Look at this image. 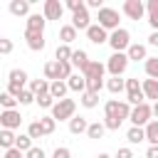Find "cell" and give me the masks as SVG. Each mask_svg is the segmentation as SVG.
<instances>
[{
	"mask_svg": "<svg viewBox=\"0 0 158 158\" xmlns=\"http://www.w3.org/2000/svg\"><path fill=\"white\" fill-rule=\"evenodd\" d=\"M146 141H148L151 146H158V121H156V118L146 126Z\"/></svg>",
	"mask_w": 158,
	"mask_h": 158,
	"instance_id": "cell-32",
	"label": "cell"
},
{
	"mask_svg": "<svg viewBox=\"0 0 158 158\" xmlns=\"http://www.w3.org/2000/svg\"><path fill=\"white\" fill-rule=\"evenodd\" d=\"M126 54H128L131 62H141V59L146 62V59H148V49H146V44H138V42H133V44L128 47Z\"/></svg>",
	"mask_w": 158,
	"mask_h": 158,
	"instance_id": "cell-18",
	"label": "cell"
},
{
	"mask_svg": "<svg viewBox=\"0 0 158 158\" xmlns=\"http://www.w3.org/2000/svg\"><path fill=\"white\" fill-rule=\"evenodd\" d=\"M72 25H74L77 30H84V32H86V30L91 27V17H89V10L84 7V10L74 12V15H72Z\"/></svg>",
	"mask_w": 158,
	"mask_h": 158,
	"instance_id": "cell-14",
	"label": "cell"
},
{
	"mask_svg": "<svg viewBox=\"0 0 158 158\" xmlns=\"http://www.w3.org/2000/svg\"><path fill=\"white\" fill-rule=\"evenodd\" d=\"M7 81H10V84H17V86L25 89V84H30V77H27L25 69H10V79H7Z\"/></svg>",
	"mask_w": 158,
	"mask_h": 158,
	"instance_id": "cell-26",
	"label": "cell"
},
{
	"mask_svg": "<svg viewBox=\"0 0 158 158\" xmlns=\"http://www.w3.org/2000/svg\"><path fill=\"white\" fill-rule=\"evenodd\" d=\"M91 64V59H89V54L84 52V49H74V57H72V67H77V72H81L84 74V69Z\"/></svg>",
	"mask_w": 158,
	"mask_h": 158,
	"instance_id": "cell-19",
	"label": "cell"
},
{
	"mask_svg": "<svg viewBox=\"0 0 158 158\" xmlns=\"http://www.w3.org/2000/svg\"><path fill=\"white\" fill-rule=\"evenodd\" d=\"M44 79L47 81H62V64L57 59H52V62L44 64Z\"/></svg>",
	"mask_w": 158,
	"mask_h": 158,
	"instance_id": "cell-15",
	"label": "cell"
},
{
	"mask_svg": "<svg viewBox=\"0 0 158 158\" xmlns=\"http://www.w3.org/2000/svg\"><path fill=\"white\" fill-rule=\"evenodd\" d=\"M52 158H72V153H69V148H67V146H57V148H54V153H52Z\"/></svg>",
	"mask_w": 158,
	"mask_h": 158,
	"instance_id": "cell-43",
	"label": "cell"
},
{
	"mask_svg": "<svg viewBox=\"0 0 158 158\" xmlns=\"http://www.w3.org/2000/svg\"><path fill=\"white\" fill-rule=\"evenodd\" d=\"M72 57H74V49L69 44H57V49H54V59L57 62H72Z\"/></svg>",
	"mask_w": 158,
	"mask_h": 158,
	"instance_id": "cell-28",
	"label": "cell"
},
{
	"mask_svg": "<svg viewBox=\"0 0 158 158\" xmlns=\"http://www.w3.org/2000/svg\"><path fill=\"white\" fill-rule=\"evenodd\" d=\"M141 86H143L146 99H151V101L156 104V101H158V79H143Z\"/></svg>",
	"mask_w": 158,
	"mask_h": 158,
	"instance_id": "cell-22",
	"label": "cell"
},
{
	"mask_svg": "<svg viewBox=\"0 0 158 158\" xmlns=\"http://www.w3.org/2000/svg\"><path fill=\"white\" fill-rule=\"evenodd\" d=\"M2 158H25V153H22L20 148H10V151L2 153Z\"/></svg>",
	"mask_w": 158,
	"mask_h": 158,
	"instance_id": "cell-45",
	"label": "cell"
},
{
	"mask_svg": "<svg viewBox=\"0 0 158 158\" xmlns=\"http://www.w3.org/2000/svg\"><path fill=\"white\" fill-rule=\"evenodd\" d=\"M89 7H94V10H101V7H106V5H104L101 0H86V10H89Z\"/></svg>",
	"mask_w": 158,
	"mask_h": 158,
	"instance_id": "cell-46",
	"label": "cell"
},
{
	"mask_svg": "<svg viewBox=\"0 0 158 158\" xmlns=\"http://www.w3.org/2000/svg\"><path fill=\"white\" fill-rule=\"evenodd\" d=\"M17 101H20V106H30V104H35V101H37V96H35L30 89H25V91L17 96Z\"/></svg>",
	"mask_w": 158,
	"mask_h": 158,
	"instance_id": "cell-40",
	"label": "cell"
},
{
	"mask_svg": "<svg viewBox=\"0 0 158 158\" xmlns=\"http://www.w3.org/2000/svg\"><path fill=\"white\" fill-rule=\"evenodd\" d=\"M106 89H109L111 94H121V91H126V79H121V77H109V79H106Z\"/></svg>",
	"mask_w": 158,
	"mask_h": 158,
	"instance_id": "cell-29",
	"label": "cell"
},
{
	"mask_svg": "<svg viewBox=\"0 0 158 158\" xmlns=\"http://www.w3.org/2000/svg\"><path fill=\"white\" fill-rule=\"evenodd\" d=\"M67 86H69V91H77V94H84L86 91V79H84V74H79V72H74L69 79H67Z\"/></svg>",
	"mask_w": 158,
	"mask_h": 158,
	"instance_id": "cell-16",
	"label": "cell"
},
{
	"mask_svg": "<svg viewBox=\"0 0 158 158\" xmlns=\"http://www.w3.org/2000/svg\"><path fill=\"white\" fill-rule=\"evenodd\" d=\"M116 158H133V151H131V148H118Z\"/></svg>",
	"mask_w": 158,
	"mask_h": 158,
	"instance_id": "cell-47",
	"label": "cell"
},
{
	"mask_svg": "<svg viewBox=\"0 0 158 158\" xmlns=\"http://www.w3.org/2000/svg\"><path fill=\"white\" fill-rule=\"evenodd\" d=\"M146 17H148V25L153 27V32H158V0L146 2Z\"/></svg>",
	"mask_w": 158,
	"mask_h": 158,
	"instance_id": "cell-21",
	"label": "cell"
},
{
	"mask_svg": "<svg viewBox=\"0 0 158 158\" xmlns=\"http://www.w3.org/2000/svg\"><path fill=\"white\" fill-rule=\"evenodd\" d=\"M96 158H111V156H109V153H99Z\"/></svg>",
	"mask_w": 158,
	"mask_h": 158,
	"instance_id": "cell-51",
	"label": "cell"
},
{
	"mask_svg": "<svg viewBox=\"0 0 158 158\" xmlns=\"http://www.w3.org/2000/svg\"><path fill=\"white\" fill-rule=\"evenodd\" d=\"M74 116H77V101L74 99H62L52 109V118L54 121H72Z\"/></svg>",
	"mask_w": 158,
	"mask_h": 158,
	"instance_id": "cell-4",
	"label": "cell"
},
{
	"mask_svg": "<svg viewBox=\"0 0 158 158\" xmlns=\"http://www.w3.org/2000/svg\"><path fill=\"white\" fill-rule=\"evenodd\" d=\"M121 10H123V15H126L128 20H141V17L146 15V2H143V0H126V2L121 5Z\"/></svg>",
	"mask_w": 158,
	"mask_h": 158,
	"instance_id": "cell-8",
	"label": "cell"
},
{
	"mask_svg": "<svg viewBox=\"0 0 158 158\" xmlns=\"http://www.w3.org/2000/svg\"><path fill=\"white\" fill-rule=\"evenodd\" d=\"M153 118H156V121H158V101H156V104H153Z\"/></svg>",
	"mask_w": 158,
	"mask_h": 158,
	"instance_id": "cell-50",
	"label": "cell"
},
{
	"mask_svg": "<svg viewBox=\"0 0 158 158\" xmlns=\"http://www.w3.org/2000/svg\"><path fill=\"white\" fill-rule=\"evenodd\" d=\"M143 67H146V77L148 79H158V57H148L143 62Z\"/></svg>",
	"mask_w": 158,
	"mask_h": 158,
	"instance_id": "cell-33",
	"label": "cell"
},
{
	"mask_svg": "<svg viewBox=\"0 0 158 158\" xmlns=\"http://www.w3.org/2000/svg\"><path fill=\"white\" fill-rule=\"evenodd\" d=\"M15 148H20L22 153H27V151H32L35 146H32V138H30L27 133H20V136H17V146H15Z\"/></svg>",
	"mask_w": 158,
	"mask_h": 158,
	"instance_id": "cell-39",
	"label": "cell"
},
{
	"mask_svg": "<svg viewBox=\"0 0 158 158\" xmlns=\"http://www.w3.org/2000/svg\"><path fill=\"white\" fill-rule=\"evenodd\" d=\"M104 133H106L104 121H94V123H89V131H86V136H89V138H101Z\"/></svg>",
	"mask_w": 158,
	"mask_h": 158,
	"instance_id": "cell-36",
	"label": "cell"
},
{
	"mask_svg": "<svg viewBox=\"0 0 158 158\" xmlns=\"http://www.w3.org/2000/svg\"><path fill=\"white\" fill-rule=\"evenodd\" d=\"M148 44H151V47H158V32H151V37H148Z\"/></svg>",
	"mask_w": 158,
	"mask_h": 158,
	"instance_id": "cell-49",
	"label": "cell"
},
{
	"mask_svg": "<svg viewBox=\"0 0 158 158\" xmlns=\"http://www.w3.org/2000/svg\"><path fill=\"white\" fill-rule=\"evenodd\" d=\"M44 25H47V17L40 15V12H32L27 17V30L30 32H44Z\"/></svg>",
	"mask_w": 158,
	"mask_h": 158,
	"instance_id": "cell-17",
	"label": "cell"
},
{
	"mask_svg": "<svg viewBox=\"0 0 158 158\" xmlns=\"http://www.w3.org/2000/svg\"><path fill=\"white\" fill-rule=\"evenodd\" d=\"M126 101L131 106H138L146 101V94H143V86L138 79H126Z\"/></svg>",
	"mask_w": 158,
	"mask_h": 158,
	"instance_id": "cell-7",
	"label": "cell"
},
{
	"mask_svg": "<svg viewBox=\"0 0 158 158\" xmlns=\"http://www.w3.org/2000/svg\"><path fill=\"white\" fill-rule=\"evenodd\" d=\"M25 40H27V47L32 52H42L44 49V32H30V30H25Z\"/></svg>",
	"mask_w": 158,
	"mask_h": 158,
	"instance_id": "cell-13",
	"label": "cell"
},
{
	"mask_svg": "<svg viewBox=\"0 0 158 158\" xmlns=\"http://www.w3.org/2000/svg\"><path fill=\"white\" fill-rule=\"evenodd\" d=\"M118 22H121V15H118V10H114V7H101V10L96 12V25H101L106 32L118 30Z\"/></svg>",
	"mask_w": 158,
	"mask_h": 158,
	"instance_id": "cell-3",
	"label": "cell"
},
{
	"mask_svg": "<svg viewBox=\"0 0 158 158\" xmlns=\"http://www.w3.org/2000/svg\"><path fill=\"white\" fill-rule=\"evenodd\" d=\"M27 136H30L32 141H35V138H42V136H44V128H42L40 118H37V121H32V123L27 126Z\"/></svg>",
	"mask_w": 158,
	"mask_h": 158,
	"instance_id": "cell-37",
	"label": "cell"
},
{
	"mask_svg": "<svg viewBox=\"0 0 158 158\" xmlns=\"http://www.w3.org/2000/svg\"><path fill=\"white\" fill-rule=\"evenodd\" d=\"M104 74H106V64L91 59V64L84 69V79L86 81H104Z\"/></svg>",
	"mask_w": 158,
	"mask_h": 158,
	"instance_id": "cell-10",
	"label": "cell"
},
{
	"mask_svg": "<svg viewBox=\"0 0 158 158\" xmlns=\"http://www.w3.org/2000/svg\"><path fill=\"white\" fill-rule=\"evenodd\" d=\"M67 91H69V86H67V81H52V86H49V94L57 99V101H62V99H67Z\"/></svg>",
	"mask_w": 158,
	"mask_h": 158,
	"instance_id": "cell-30",
	"label": "cell"
},
{
	"mask_svg": "<svg viewBox=\"0 0 158 158\" xmlns=\"http://www.w3.org/2000/svg\"><path fill=\"white\" fill-rule=\"evenodd\" d=\"M20 123H22V116H20L17 109H12V111H2V114H0V126H2V128L15 131V128H20Z\"/></svg>",
	"mask_w": 158,
	"mask_h": 158,
	"instance_id": "cell-11",
	"label": "cell"
},
{
	"mask_svg": "<svg viewBox=\"0 0 158 158\" xmlns=\"http://www.w3.org/2000/svg\"><path fill=\"white\" fill-rule=\"evenodd\" d=\"M64 7H67V10H72V15H74V12L84 10V7H86V2H84V0H67V2H64Z\"/></svg>",
	"mask_w": 158,
	"mask_h": 158,
	"instance_id": "cell-41",
	"label": "cell"
},
{
	"mask_svg": "<svg viewBox=\"0 0 158 158\" xmlns=\"http://www.w3.org/2000/svg\"><path fill=\"white\" fill-rule=\"evenodd\" d=\"M79 101H81V106H84V109H96V106H99V94H91V91H84Z\"/></svg>",
	"mask_w": 158,
	"mask_h": 158,
	"instance_id": "cell-35",
	"label": "cell"
},
{
	"mask_svg": "<svg viewBox=\"0 0 158 158\" xmlns=\"http://www.w3.org/2000/svg\"><path fill=\"white\" fill-rule=\"evenodd\" d=\"M69 131H72L74 136H79V133H86V131H89V121H86L84 116H74V118L69 121Z\"/></svg>",
	"mask_w": 158,
	"mask_h": 158,
	"instance_id": "cell-25",
	"label": "cell"
},
{
	"mask_svg": "<svg viewBox=\"0 0 158 158\" xmlns=\"http://www.w3.org/2000/svg\"><path fill=\"white\" fill-rule=\"evenodd\" d=\"M131 104L128 101H118V99H109L104 104V126L106 131H118L121 123L126 118H131Z\"/></svg>",
	"mask_w": 158,
	"mask_h": 158,
	"instance_id": "cell-1",
	"label": "cell"
},
{
	"mask_svg": "<svg viewBox=\"0 0 158 158\" xmlns=\"http://www.w3.org/2000/svg\"><path fill=\"white\" fill-rule=\"evenodd\" d=\"M77 32H79V30H77L72 22H69V25H62V27H59V40H62V44H72V42L77 40Z\"/></svg>",
	"mask_w": 158,
	"mask_h": 158,
	"instance_id": "cell-23",
	"label": "cell"
},
{
	"mask_svg": "<svg viewBox=\"0 0 158 158\" xmlns=\"http://www.w3.org/2000/svg\"><path fill=\"white\" fill-rule=\"evenodd\" d=\"M25 158H47V156H44V151H42V148H37V146H35L32 151H27V153H25Z\"/></svg>",
	"mask_w": 158,
	"mask_h": 158,
	"instance_id": "cell-44",
	"label": "cell"
},
{
	"mask_svg": "<svg viewBox=\"0 0 158 158\" xmlns=\"http://www.w3.org/2000/svg\"><path fill=\"white\" fill-rule=\"evenodd\" d=\"M131 126H141V128H146L151 121H153V104H148V101H143V104H138V106H133L131 109Z\"/></svg>",
	"mask_w": 158,
	"mask_h": 158,
	"instance_id": "cell-2",
	"label": "cell"
},
{
	"mask_svg": "<svg viewBox=\"0 0 158 158\" xmlns=\"http://www.w3.org/2000/svg\"><path fill=\"white\" fill-rule=\"evenodd\" d=\"M126 138H128V143H141V141H146V128H141V126H131L128 128V133H126Z\"/></svg>",
	"mask_w": 158,
	"mask_h": 158,
	"instance_id": "cell-31",
	"label": "cell"
},
{
	"mask_svg": "<svg viewBox=\"0 0 158 158\" xmlns=\"http://www.w3.org/2000/svg\"><path fill=\"white\" fill-rule=\"evenodd\" d=\"M146 158H158V146H148V151H146Z\"/></svg>",
	"mask_w": 158,
	"mask_h": 158,
	"instance_id": "cell-48",
	"label": "cell"
},
{
	"mask_svg": "<svg viewBox=\"0 0 158 158\" xmlns=\"http://www.w3.org/2000/svg\"><path fill=\"white\" fill-rule=\"evenodd\" d=\"M131 44H133V42H131V32L123 30V27H118V30H114V32L109 35V47H111L114 52H128Z\"/></svg>",
	"mask_w": 158,
	"mask_h": 158,
	"instance_id": "cell-5",
	"label": "cell"
},
{
	"mask_svg": "<svg viewBox=\"0 0 158 158\" xmlns=\"http://www.w3.org/2000/svg\"><path fill=\"white\" fill-rule=\"evenodd\" d=\"M128 54L126 52H114L109 59H106V72L111 74V77H121L123 72H126V67H128Z\"/></svg>",
	"mask_w": 158,
	"mask_h": 158,
	"instance_id": "cell-6",
	"label": "cell"
},
{
	"mask_svg": "<svg viewBox=\"0 0 158 158\" xmlns=\"http://www.w3.org/2000/svg\"><path fill=\"white\" fill-rule=\"evenodd\" d=\"M109 35H111V32H106L101 25H91V27L86 30V40H89L91 44H104V42H109Z\"/></svg>",
	"mask_w": 158,
	"mask_h": 158,
	"instance_id": "cell-12",
	"label": "cell"
},
{
	"mask_svg": "<svg viewBox=\"0 0 158 158\" xmlns=\"http://www.w3.org/2000/svg\"><path fill=\"white\" fill-rule=\"evenodd\" d=\"M10 12L17 15V17H30V0H12L10 2Z\"/></svg>",
	"mask_w": 158,
	"mask_h": 158,
	"instance_id": "cell-24",
	"label": "cell"
},
{
	"mask_svg": "<svg viewBox=\"0 0 158 158\" xmlns=\"http://www.w3.org/2000/svg\"><path fill=\"white\" fill-rule=\"evenodd\" d=\"M10 52H12V40L0 37V54H10Z\"/></svg>",
	"mask_w": 158,
	"mask_h": 158,
	"instance_id": "cell-42",
	"label": "cell"
},
{
	"mask_svg": "<svg viewBox=\"0 0 158 158\" xmlns=\"http://www.w3.org/2000/svg\"><path fill=\"white\" fill-rule=\"evenodd\" d=\"M0 104H2V111H12V109H17V99L12 96V94H7V91H2L0 94Z\"/></svg>",
	"mask_w": 158,
	"mask_h": 158,
	"instance_id": "cell-34",
	"label": "cell"
},
{
	"mask_svg": "<svg viewBox=\"0 0 158 158\" xmlns=\"http://www.w3.org/2000/svg\"><path fill=\"white\" fill-rule=\"evenodd\" d=\"M42 15H44L47 20H62V15H64V2H59V0H44Z\"/></svg>",
	"mask_w": 158,
	"mask_h": 158,
	"instance_id": "cell-9",
	"label": "cell"
},
{
	"mask_svg": "<svg viewBox=\"0 0 158 158\" xmlns=\"http://www.w3.org/2000/svg\"><path fill=\"white\" fill-rule=\"evenodd\" d=\"M49 86H52V81H47V79H30V91L37 99L44 96V94H49Z\"/></svg>",
	"mask_w": 158,
	"mask_h": 158,
	"instance_id": "cell-20",
	"label": "cell"
},
{
	"mask_svg": "<svg viewBox=\"0 0 158 158\" xmlns=\"http://www.w3.org/2000/svg\"><path fill=\"white\" fill-rule=\"evenodd\" d=\"M0 146H2L5 151L15 148V146H17V136H15V131H7V128H2V131H0Z\"/></svg>",
	"mask_w": 158,
	"mask_h": 158,
	"instance_id": "cell-27",
	"label": "cell"
},
{
	"mask_svg": "<svg viewBox=\"0 0 158 158\" xmlns=\"http://www.w3.org/2000/svg\"><path fill=\"white\" fill-rule=\"evenodd\" d=\"M40 123H42V128H44V136L54 133V128H57V121L52 118V114H49V116H40Z\"/></svg>",
	"mask_w": 158,
	"mask_h": 158,
	"instance_id": "cell-38",
	"label": "cell"
}]
</instances>
